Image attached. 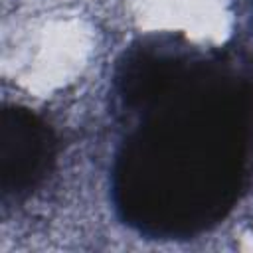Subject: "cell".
Returning <instances> with one entry per match:
<instances>
[{
  "instance_id": "obj_2",
  "label": "cell",
  "mask_w": 253,
  "mask_h": 253,
  "mask_svg": "<svg viewBox=\"0 0 253 253\" xmlns=\"http://www.w3.org/2000/svg\"><path fill=\"white\" fill-rule=\"evenodd\" d=\"M51 152L49 132L26 111H4L2 121V186L24 190L45 168Z\"/></svg>"
},
{
  "instance_id": "obj_1",
  "label": "cell",
  "mask_w": 253,
  "mask_h": 253,
  "mask_svg": "<svg viewBox=\"0 0 253 253\" xmlns=\"http://www.w3.org/2000/svg\"><path fill=\"white\" fill-rule=\"evenodd\" d=\"M126 93L154 101L128 138L117 190L128 217L154 231H192L227 204L239 172V117L233 97L190 81L170 55L144 51L126 67Z\"/></svg>"
}]
</instances>
